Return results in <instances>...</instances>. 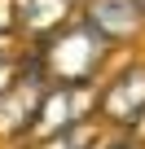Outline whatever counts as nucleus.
Instances as JSON below:
<instances>
[{
  "mask_svg": "<svg viewBox=\"0 0 145 149\" xmlns=\"http://www.w3.org/2000/svg\"><path fill=\"white\" fill-rule=\"evenodd\" d=\"M31 57L40 61L44 79L57 84V88H97L110 66L119 61V48L79 13L75 22H66L62 31H53L48 40L40 44H27Z\"/></svg>",
  "mask_w": 145,
  "mask_h": 149,
  "instance_id": "obj_1",
  "label": "nucleus"
},
{
  "mask_svg": "<svg viewBox=\"0 0 145 149\" xmlns=\"http://www.w3.org/2000/svg\"><path fill=\"white\" fill-rule=\"evenodd\" d=\"M97 118L106 127L141 132V123H145V53L141 48L132 57L114 61L110 74L97 84Z\"/></svg>",
  "mask_w": 145,
  "mask_h": 149,
  "instance_id": "obj_2",
  "label": "nucleus"
},
{
  "mask_svg": "<svg viewBox=\"0 0 145 149\" xmlns=\"http://www.w3.org/2000/svg\"><path fill=\"white\" fill-rule=\"evenodd\" d=\"M27 48V44H22ZM53 84L44 79L40 61L31 57L27 48V61L18 70V79L0 92V145H18V140H31L35 132V118H40V105H44V92Z\"/></svg>",
  "mask_w": 145,
  "mask_h": 149,
  "instance_id": "obj_3",
  "label": "nucleus"
},
{
  "mask_svg": "<svg viewBox=\"0 0 145 149\" xmlns=\"http://www.w3.org/2000/svg\"><path fill=\"white\" fill-rule=\"evenodd\" d=\"M119 53H136L145 48V9L136 0H84L79 9Z\"/></svg>",
  "mask_w": 145,
  "mask_h": 149,
  "instance_id": "obj_4",
  "label": "nucleus"
},
{
  "mask_svg": "<svg viewBox=\"0 0 145 149\" xmlns=\"http://www.w3.org/2000/svg\"><path fill=\"white\" fill-rule=\"evenodd\" d=\"M97 114V88H48L44 92V105H40V118H35V132L31 140H44L79 118H92Z\"/></svg>",
  "mask_w": 145,
  "mask_h": 149,
  "instance_id": "obj_5",
  "label": "nucleus"
},
{
  "mask_svg": "<svg viewBox=\"0 0 145 149\" xmlns=\"http://www.w3.org/2000/svg\"><path fill=\"white\" fill-rule=\"evenodd\" d=\"M84 9V0H18V40L40 44L66 22H75Z\"/></svg>",
  "mask_w": 145,
  "mask_h": 149,
  "instance_id": "obj_6",
  "label": "nucleus"
},
{
  "mask_svg": "<svg viewBox=\"0 0 145 149\" xmlns=\"http://www.w3.org/2000/svg\"><path fill=\"white\" fill-rule=\"evenodd\" d=\"M101 132H106V123L92 114V118H79V123H70V127H62V132L35 140V149H97Z\"/></svg>",
  "mask_w": 145,
  "mask_h": 149,
  "instance_id": "obj_7",
  "label": "nucleus"
},
{
  "mask_svg": "<svg viewBox=\"0 0 145 149\" xmlns=\"http://www.w3.org/2000/svg\"><path fill=\"white\" fill-rule=\"evenodd\" d=\"M97 149H145V140H141V132L106 127V132H101V140H97Z\"/></svg>",
  "mask_w": 145,
  "mask_h": 149,
  "instance_id": "obj_8",
  "label": "nucleus"
},
{
  "mask_svg": "<svg viewBox=\"0 0 145 149\" xmlns=\"http://www.w3.org/2000/svg\"><path fill=\"white\" fill-rule=\"evenodd\" d=\"M22 61H27V48H22V53H9V44H0V92H5V88L18 79Z\"/></svg>",
  "mask_w": 145,
  "mask_h": 149,
  "instance_id": "obj_9",
  "label": "nucleus"
},
{
  "mask_svg": "<svg viewBox=\"0 0 145 149\" xmlns=\"http://www.w3.org/2000/svg\"><path fill=\"white\" fill-rule=\"evenodd\" d=\"M18 40V0H0V44Z\"/></svg>",
  "mask_w": 145,
  "mask_h": 149,
  "instance_id": "obj_10",
  "label": "nucleus"
},
{
  "mask_svg": "<svg viewBox=\"0 0 145 149\" xmlns=\"http://www.w3.org/2000/svg\"><path fill=\"white\" fill-rule=\"evenodd\" d=\"M136 5H141V9H145V0H136Z\"/></svg>",
  "mask_w": 145,
  "mask_h": 149,
  "instance_id": "obj_11",
  "label": "nucleus"
}]
</instances>
